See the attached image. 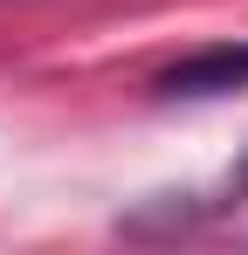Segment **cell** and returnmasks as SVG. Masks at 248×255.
Returning a JSON list of instances; mask_svg holds the SVG:
<instances>
[{"label": "cell", "instance_id": "6da1fadb", "mask_svg": "<svg viewBox=\"0 0 248 255\" xmlns=\"http://www.w3.org/2000/svg\"><path fill=\"white\" fill-rule=\"evenodd\" d=\"M159 97H228V90H248V42H214L186 62L159 69Z\"/></svg>", "mask_w": 248, "mask_h": 255}, {"label": "cell", "instance_id": "7a4b0ae2", "mask_svg": "<svg viewBox=\"0 0 248 255\" xmlns=\"http://www.w3.org/2000/svg\"><path fill=\"white\" fill-rule=\"evenodd\" d=\"M235 193H248V159H242V172H235Z\"/></svg>", "mask_w": 248, "mask_h": 255}]
</instances>
